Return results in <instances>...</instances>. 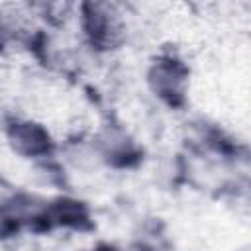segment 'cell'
Returning a JSON list of instances; mask_svg holds the SVG:
<instances>
[{
	"label": "cell",
	"instance_id": "obj_3",
	"mask_svg": "<svg viewBox=\"0 0 251 251\" xmlns=\"http://www.w3.org/2000/svg\"><path fill=\"white\" fill-rule=\"evenodd\" d=\"M10 141L12 147L27 157H37V155H47L53 147L49 133L37 126V124H14L10 127Z\"/></svg>",
	"mask_w": 251,
	"mask_h": 251
},
{
	"label": "cell",
	"instance_id": "obj_2",
	"mask_svg": "<svg viewBox=\"0 0 251 251\" xmlns=\"http://www.w3.org/2000/svg\"><path fill=\"white\" fill-rule=\"evenodd\" d=\"M184 76H186V71L180 67V63L163 61L151 69L149 82L161 98H165L169 104L176 106L184 98Z\"/></svg>",
	"mask_w": 251,
	"mask_h": 251
},
{
	"label": "cell",
	"instance_id": "obj_1",
	"mask_svg": "<svg viewBox=\"0 0 251 251\" xmlns=\"http://www.w3.org/2000/svg\"><path fill=\"white\" fill-rule=\"evenodd\" d=\"M84 29L90 41L102 49H112L120 41V22L102 4L84 6Z\"/></svg>",
	"mask_w": 251,
	"mask_h": 251
},
{
	"label": "cell",
	"instance_id": "obj_4",
	"mask_svg": "<svg viewBox=\"0 0 251 251\" xmlns=\"http://www.w3.org/2000/svg\"><path fill=\"white\" fill-rule=\"evenodd\" d=\"M47 220H53L59 226H71L78 229H86L88 224V212L80 202L75 200H59L57 204L47 210Z\"/></svg>",
	"mask_w": 251,
	"mask_h": 251
},
{
	"label": "cell",
	"instance_id": "obj_5",
	"mask_svg": "<svg viewBox=\"0 0 251 251\" xmlns=\"http://www.w3.org/2000/svg\"><path fill=\"white\" fill-rule=\"evenodd\" d=\"M92 251H120V249H116V247H112V245L102 243V245H98V247H96V249H92Z\"/></svg>",
	"mask_w": 251,
	"mask_h": 251
}]
</instances>
